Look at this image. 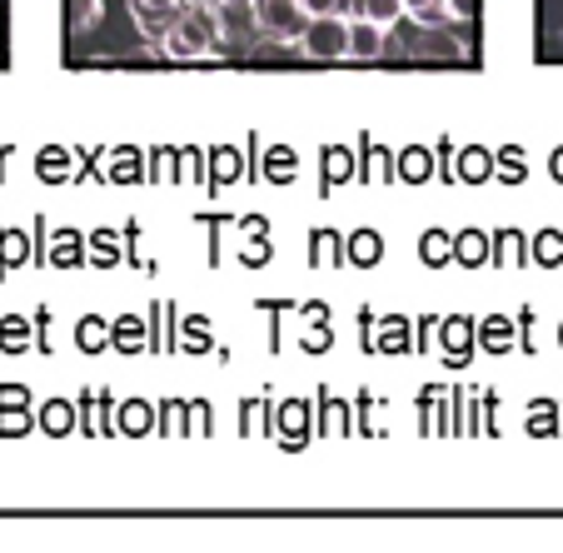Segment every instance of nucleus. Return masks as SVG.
Instances as JSON below:
<instances>
[{"label": "nucleus", "mask_w": 563, "mask_h": 553, "mask_svg": "<svg viewBox=\"0 0 563 553\" xmlns=\"http://www.w3.org/2000/svg\"><path fill=\"white\" fill-rule=\"evenodd\" d=\"M214 45H220V15H214V5H185L175 15L170 35L159 41V51L170 55V60H205Z\"/></svg>", "instance_id": "obj_1"}, {"label": "nucleus", "mask_w": 563, "mask_h": 553, "mask_svg": "<svg viewBox=\"0 0 563 553\" xmlns=\"http://www.w3.org/2000/svg\"><path fill=\"white\" fill-rule=\"evenodd\" d=\"M299 45L309 60H350V15H314Z\"/></svg>", "instance_id": "obj_2"}, {"label": "nucleus", "mask_w": 563, "mask_h": 553, "mask_svg": "<svg viewBox=\"0 0 563 553\" xmlns=\"http://www.w3.org/2000/svg\"><path fill=\"white\" fill-rule=\"evenodd\" d=\"M255 15H260V31L275 35V41H299L309 31V5L305 0H255Z\"/></svg>", "instance_id": "obj_3"}, {"label": "nucleus", "mask_w": 563, "mask_h": 553, "mask_svg": "<svg viewBox=\"0 0 563 553\" xmlns=\"http://www.w3.org/2000/svg\"><path fill=\"white\" fill-rule=\"evenodd\" d=\"M405 55L409 60H459L464 41L449 25H415V35L405 41Z\"/></svg>", "instance_id": "obj_4"}, {"label": "nucleus", "mask_w": 563, "mask_h": 553, "mask_svg": "<svg viewBox=\"0 0 563 553\" xmlns=\"http://www.w3.org/2000/svg\"><path fill=\"white\" fill-rule=\"evenodd\" d=\"M214 15H220V41H230V45H250L255 35H265L255 15V0H220Z\"/></svg>", "instance_id": "obj_5"}, {"label": "nucleus", "mask_w": 563, "mask_h": 553, "mask_svg": "<svg viewBox=\"0 0 563 553\" xmlns=\"http://www.w3.org/2000/svg\"><path fill=\"white\" fill-rule=\"evenodd\" d=\"M275 434H279V444H285V449H305L309 444V405H305V399H289V405H279Z\"/></svg>", "instance_id": "obj_6"}, {"label": "nucleus", "mask_w": 563, "mask_h": 553, "mask_svg": "<svg viewBox=\"0 0 563 553\" xmlns=\"http://www.w3.org/2000/svg\"><path fill=\"white\" fill-rule=\"evenodd\" d=\"M180 11H185V5H145V0H130V15H135V25H140V35H145V41H165Z\"/></svg>", "instance_id": "obj_7"}, {"label": "nucleus", "mask_w": 563, "mask_h": 553, "mask_svg": "<svg viewBox=\"0 0 563 553\" xmlns=\"http://www.w3.org/2000/svg\"><path fill=\"white\" fill-rule=\"evenodd\" d=\"M384 31H389V25H374V21H350V60H379V55L389 51V41H384Z\"/></svg>", "instance_id": "obj_8"}, {"label": "nucleus", "mask_w": 563, "mask_h": 553, "mask_svg": "<svg viewBox=\"0 0 563 553\" xmlns=\"http://www.w3.org/2000/svg\"><path fill=\"white\" fill-rule=\"evenodd\" d=\"M439 344H444V354L454 364H464L468 354H474V344H478V324L474 320H444L439 324Z\"/></svg>", "instance_id": "obj_9"}, {"label": "nucleus", "mask_w": 563, "mask_h": 553, "mask_svg": "<svg viewBox=\"0 0 563 553\" xmlns=\"http://www.w3.org/2000/svg\"><path fill=\"white\" fill-rule=\"evenodd\" d=\"M150 429H155V405H150V399H125V405L115 409V434L140 439V434H150Z\"/></svg>", "instance_id": "obj_10"}, {"label": "nucleus", "mask_w": 563, "mask_h": 553, "mask_svg": "<svg viewBox=\"0 0 563 553\" xmlns=\"http://www.w3.org/2000/svg\"><path fill=\"white\" fill-rule=\"evenodd\" d=\"M454 259L464 269H478V265H489L494 259V240L484 230H464V234H454Z\"/></svg>", "instance_id": "obj_11"}, {"label": "nucleus", "mask_w": 563, "mask_h": 553, "mask_svg": "<svg viewBox=\"0 0 563 553\" xmlns=\"http://www.w3.org/2000/svg\"><path fill=\"white\" fill-rule=\"evenodd\" d=\"M405 15L415 25H449V21H459V5L454 0H405Z\"/></svg>", "instance_id": "obj_12"}, {"label": "nucleus", "mask_w": 563, "mask_h": 553, "mask_svg": "<svg viewBox=\"0 0 563 553\" xmlns=\"http://www.w3.org/2000/svg\"><path fill=\"white\" fill-rule=\"evenodd\" d=\"M35 424H41L51 439H65L75 429V405L70 399H45L41 414H35Z\"/></svg>", "instance_id": "obj_13"}, {"label": "nucleus", "mask_w": 563, "mask_h": 553, "mask_svg": "<svg viewBox=\"0 0 563 553\" xmlns=\"http://www.w3.org/2000/svg\"><path fill=\"white\" fill-rule=\"evenodd\" d=\"M399 15H405V0H350V21L394 25Z\"/></svg>", "instance_id": "obj_14"}, {"label": "nucleus", "mask_w": 563, "mask_h": 553, "mask_svg": "<svg viewBox=\"0 0 563 553\" xmlns=\"http://www.w3.org/2000/svg\"><path fill=\"white\" fill-rule=\"evenodd\" d=\"M529 259H533V250L523 245V234H519V230H504V234H494V265L514 269V265H529Z\"/></svg>", "instance_id": "obj_15"}, {"label": "nucleus", "mask_w": 563, "mask_h": 553, "mask_svg": "<svg viewBox=\"0 0 563 553\" xmlns=\"http://www.w3.org/2000/svg\"><path fill=\"white\" fill-rule=\"evenodd\" d=\"M350 250L340 245V234L334 230H314L309 234V265H344Z\"/></svg>", "instance_id": "obj_16"}, {"label": "nucleus", "mask_w": 563, "mask_h": 553, "mask_svg": "<svg viewBox=\"0 0 563 553\" xmlns=\"http://www.w3.org/2000/svg\"><path fill=\"white\" fill-rule=\"evenodd\" d=\"M454 175H459V180H468V185H484L494 175V155H489V150H478V145H468L464 155H459Z\"/></svg>", "instance_id": "obj_17"}, {"label": "nucleus", "mask_w": 563, "mask_h": 553, "mask_svg": "<svg viewBox=\"0 0 563 553\" xmlns=\"http://www.w3.org/2000/svg\"><path fill=\"white\" fill-rule=\"evenodd\" d=\"M35 344V320H0V354H25Z\"/></svg>", "instance_id": "obj_18"}, {"label": "nucleus", "mask_w": 563, "mask_h": 553, "mask_svg": "<svg viewBox=\"0 0 563 553\" xmlns=\"http://www.w3.org/2000/svg\"><path fill=\"white\" fill-rule=\"evenodd\" d=\"M344 250H350V265H364V269L379 265V259H384V240H379V230H360V234H350V245H344Z\"/></svg>", "instance_id": "obj_19"}, {"label": "nucleus", "mask_w": 563, "mask_h": 553, "mask_svg": "<svg viewBox=\"0 0 563 553\" xmlns=\"http://www.w3.org/2000/svg\"><path fill=\"white\" fill-rule=\"evenodd\" d=\"M419 259H424L429 269H444L449 259H454V234H444V230H429L424 240H419Z\"/></svg>", "instance_id": "obj_20"}, {"label": "nucleus", "mask_w": 563, "mask_h": 553, "mask_svg": "<svg viewBox=\"0 0 563 553\" xmlns=\"http://www.w3.org/2000/svg\"><path fill=\"white\" fill-rule=\"evenodd\" d=\"M110 340H115V350H120V354H140V350H150V340H145V320H135V314L115 320Z\"/></svg>", "instance_id": "obj_21"}, {"label": "nucleus", "mask_w": 563, "mask_h": 553, "mask_svg": "<svg viewBox=\"0 0 563 553\" xmlns=\"http://www.w3.org/2000/svg\"><path fill=\"white\" fill-rule=\"evenodd\" d=\"M478 344H484L489 354L514 350V320H499V314H494V320H484V324H478Z\"/></svg>", "instance_id": "obj_22"}, {"label": "nucleus", "mask_w": 563, "mask_h": 553, "mask_svg": "<svg viewBox=\"0 0 563 553\" xmlns=\"http://www.w3.org/2000/svg\"><path fill=\"white\" fill-rule=\"evenodd\" d=\"M374 350H384V354H405L409 350V320H384L379 324V334H374Z\"/></svg>", "instance_id": "obj_23"}, {"label": "nucleus", "mask_w": 563, "mask_h": 553, "mask_svg": "<svg viewBox=\"0 0 563 553\" xmlns=\"http://www.w3.org/2000/svg\"><path fill=\"white\" fill-rule=\"evenodd\" d=\"M533 265L539 269H559L563 265V234L559 230L533 234Z\"/></svg>", "instance_id": "obj_24"}, {"label": "nucleus", "mask_w": 563, "mask_h": 553, "mask_svg": "<svg viewBox=\"0 0 563 553\" xmlns=\"http://www.w3.org/2000/svg\"><path fill=\"white\" fill-rule=\"evenodd\" d=\"M494 175H504L509 185L529 180V161H523V150L519 145H504L499 155H494Z\"/></svg>", "instance_id": "obj_25"}, {"label": "nucleus", "mask_w": 563, "mask_h": 553, "mask_svg": "<svg viewBox=\"0 0 563 553\" xmlns=\"http://www.w3.org/2000/svg\"><path fill=\"white\" fill-rule=\"evenodd\" d=\"M299 175V161H295V150H269V165H265V180H275V185H289Z\"/></svg>", "instance_id": "obj_26"}, {"label": "nucleus", "mask_w": 563, "mask_h": 553, "mask_svg": "<svg viewBox=\"0 0 563 553\" xmlns=\"http://www.w3.org/2000/svg\"><path fill=\"white\" fill-rule=\"evenodd\" d=\"M399 175H405V180H429V175H434V165H429V150L424 145H409L405 155H399Z\"/></svg>", "instance_id": "obj_27"}, {"label": "nucleus", "mask_w": 563, "mask_h": 553, "mask_svg": "<svg viewBox=\"0 0 563 553\" xmlns=\"http://www.w3.org/2000/svg\"><path fill=\"white\" fill-rule=\"evenodd\" d=\"M350 175H354L350 150H344V145H330V150H324V190H330V185H340V180H350Z\"/></svg>", "instance_id": "obj_28"}, {"label": "nucleus", "mask_w": 563, "mask_h": 553, "mask_svg": "<svg viewBox=\"0 0 563 553\" xmlns=\"http://www.w3.org/2000/svg\"><path fill=\"white\" fill-rule=\"evenodd\" d=\"M65 21H70V31L100 25V0H65Z\"/></svg>", "instance_id": "obj_29"}, {"label": "nucleus", "mask_w": 563, "mask_h": 553, "mask_svg": "<svg viewBox=\"0 0 563 553\" xmlns=\"http://www.w3.org/2000/svg\"><path fill=\"white\" fill-rule=\"evenodd\" d=\"M75 340H80V350H86V354L106 350V340H110L106 320H96V314H86V320H80V330H75Z\"/></svg>", "instance_id": "obj_30"}, {"label": "nucleus", "mask_w": 563, "mask_h": 553, "mask_svg": "<svg viewBox=\"0 0 563 553\" xmlns=\"http://www.w3.org/2000/svg\"><path fill=\"white\" fill-rule=\"evenodd\" d=\"M364 150H369V165H364V180H394V175H399V165H389V161H394L389 150L369 145V140H364Z\"/></svg>", "instance_id": "obj_31"}, {"label": "nucleus", "mask_w": 563, "mask_h": 553, "mask_svg": "<svg viewBox=\"0 0 563 553\" xmlns=\"http://www.w3.org/2000/svg\"><path fill=\"white\" fill-rule=\"evenodd\" d=\"M90 265H120V245L110 230H96V240H90Z\"/></svg>", "instance_id": "obj_32"}, {"label": "nucleus", "mask_w": 563, "mask_h": 553, "mask_svg": "<svg viewBox=\"0 0 563 553\" xmlns=\"http://www.w3.org/2000/svg\"><path fill=\"white\" fill-rule=\"evenodd\" d=\"M55 265H80V259H86V250H80V234L75 230H60L55 234Z\"/></svg>", "instance_id": "obj_33"}, {"label": "nucleus", "mask_w": 563, "mask_h": 553, "mask_svg": "<svg viewBox=\"0 0 563 553\" xmlns=\"http://www.w3.org/2000/svg\"><path fill=\"white\" fill-rule=\"evenodd\" d=\"M31 429V409L25 405H11V409H0V439H15Z\"/></svg>", "instance_id": "obj_34"}, {"label": "nucleus", "mask_w": 563, "mask_h": 553, "mask_svg": "<svg viewBox=\"0 0 563 553\" xmlns=\"http://www.w3.org/2000/svg\"><path fill=\"white\" fill-rule=\"evenodd\" d=\"M70 155H65V150H41V165H35V170H41V180H65V175H70Z\"/></svg>", "instance_id": "obj_35"}, {"label": "nucleus", "mask_w": 563, "mask_h": 553, "mask_svg": "<svg viewBox=\"0 0 563 553\" xmlns=\"http://www.w3.org/2000/svg\"><path fill=\"white\" fill-rule=\"evenodd\" d=\"M185 350H210V324H205V314H190L185 320Z\"/></svg>", "instance_id": "obj_36"}, {"label": "nucleus", "mask_w": 563, "mask_h": 553, "mask_svg": "<svg viewBox=\"0 0 563 553\" xmlns=\"http://www.w3.org/2000/svg\"><path fill=\"white\" fill-rule=\"evenodd\" d=\"M0 250H5V259H0V269H11V265H21L25 255H31V250H25V234H0Z\"/></svg>", "instance_id": "obj_37"}, {"label": "nucleus", "mask_w": 563, "mask_h": 553, "mask_svg": "<svg viewBox=\"0 0 563 553\" xmlns=\"http://www.w3.org/2000/svg\"><path fill=\"white\" fill-rule=\"evenodd\" d=\"M324 429H330V434L350 429V414H344V405H334V399H324Z\"/></svg>", "instance_id": "obj_38"}, {"label": "nucleus", "mask_w": 563, "mask_h": 553, "mask_svg": "<svg viewBox=\"0 0 563 553\" xmlns=\"http://www.w3.org/2000/svg\"><path fill=\"white\" fill-rule=\"evenodd\" d=\"M309 15H350V0H305Z\"/></svg>", "instance_id": "obj_39"}, {"label": "nucleus", "mask_w": 563, "mask_h": 553, "mask_svg": "<svg viewBox=\"0 0 563 553\" xmlns=\"http://www.w3.org/2000/svg\"><path fill=\"white\" fill-rule=\"evenodd\" d=\"M11 405H31V394L21 384H0V409H11Z\"/></svg>", "instance_id": "obj_40"}, {"label": "nucleus", "mask_w": 563, "mask_h": 553, "mask_svg": "<svg viewBox=\"0 0 563 553\" xmlns=\"http://www.w3.org/2000/svg\"><path fill=\"white\" fill-rule=\"evenodd\" d=\"M529 429H539V434H549V429H553L549 405H539V409H533V414H529Z\"/></svg>", "instance_id": "obj_41"}, {"label": "nucleus", "mask_w": 563, "mask_h": 553, "mask_svg": "<svg viewBox=\"0 0 563 553\" xmlns=\"http://www.w3.org/2000/svg\"><path fill=\"white\" fill-rule=\"evenodd\" d=\"M214 161H220V180L234 175V150H214Z\"/></svg>", "instance_id": "obj_42"}, {"label": "nucleus", "mask_w": 563, "mask_h": 553, "mask_svg": "<svg viewBox=\"0 0 563 553\" xmlns=\"http://www.w3.org/2000/svg\"><path fill=\"white\" fill-rule=\"evenodd\" d=\"M549 170H553V180H563V145L553 150V161H549Z\"/></svg>", "instance_id": "obj_43"}, {"label": "nucleus", "mask_w": 563, "mask_h": 553, "mask_svg": "<svg viewBox=\"0 0 563 553\" xmlns=\"http://www.w3.org/2000/svg\"><path fill=\"white\" fill-rule=\"evenodd\" d=\"M190 5H220V0H190Z\"/></svg>", "instance_id": "obj_44"}, {"label": "nucleus", "mask_w": 563, "mask_h": 553, "mask_svg": "<svg viewBox=\"0 0 563 553\" xmlns=\"http://www.w3.org/2000/svg\"><path fill=\"white\" fill-rule=\"evenodd\" d=\"M559 344H563V330H559Z\"/></svg>", "instance_id": "obj_45"}]
</instances>
